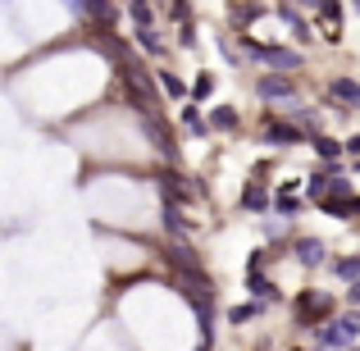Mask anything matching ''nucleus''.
<instances>
[{"label":"nucleus","instance_id":"obj_1","mask_svg":"<svg viewBox=\"0 0 360 351\" xmlns=\"http://www.w3.org/2000/svg\"><path fill=\"white\" fill-rule=\"evenodd\" d=\"M246 55L260 60V64H269V69H278V73L301 69V55L297 51H283V46H255V42H246Z\"/></svg>","mask_w":360,"mask_h":351},{"label":"nucleus","instance_id":"obj_2","mask_svg":"<svg viewBox=\"0 0 360 351\" xmlns=\"http://www.w3.org/2000/svg\"><path fill=\"white\" fill-rule=\"evenodd\" d=\"M328 310H333V301L319 297V292H306V297H297V319H301V324H319Z\"/></svg>","mask_w":360,"mask_h":351},{"label":"nucleus","instance_id":"obj_3","mask_svg":"<svg viewBox=\"0 0 360 351\" xmlns=\"http://www.w3.org/2000/svg\"><path fill=\"white\" fill-rule=\"evenodd\" d=\"M255 91H260L264 101H288L292 91H297V82H292L288 73H269V78H260V82H255Z\"/></svg>","mask_w":360,"mask_h":351},{"label":"nucleus","instance_id":"obj_4","mask_svg":"<svg viewBox=\"0 0 360 351\" xmlns=\"http://www.w3.org/2000/svg\"><path fill=\"white\" fill-rule=\"evenodd\" d=\"M264 141H269V146H301V128L297 123H264Z\"/></svg>","mask_w":360,"mask_h":351},{"label":"nucleus","instance_id":"obj_5","mask_svg":"<svg viewBox=\"0 0 360 351\" xmlns=\"http://www.w3.org/2000/svg\"><path fill=\"white\" fill-rule=\"evenodd\" d=\"M319 27H324V42H342V9H338V0H328L324 9H319Z\"/></svg>","mask_w":360,"mask_h":351},{"label":"nucleus","instance_id":"obj_6","mask_svg":"<svg viewBox=\"0 0 360 351\" xmlns=\"http://www.w3.org/2000/svg\"><path fill=\"white\" fill-rule=\"evenodd\" d=\"M297 260L315 269V264L324 260V242H319V237H297Z\"/></svg>","mask_w":360,"mask_h":351},{"label":"nucleus","instance_id":"obj_7","mask_svg":"<svg viewBox=\"0 0 360 351\" xmlns=\"http://www.w3.org/2000/svg\"><path fill=\"white\" fill-rule=\"evenodd\" d=\"M324 210L333 215V219H352V215H360V196H347V201H324Z\"/></svg>","mask_w":360,"mask_h":351},{"label":"nucleus","instance_id":"obj_8","mask_svg":"<svg viewBox=\"0 0 360 351\" xmlns=\"http://www.w3.org/2000/svg\"><path fill=\"white\" fill-rule=\"evenodd\" d=\"M246 288L255 292V301H274L278 297V288H274L269 279H260V274H246Z\"/></svg>","mask_w":360,"mask_h":351},{"label":"nucleus","instance_id":"obj_9","mask_svg":"<svg viewBox=\"0 0 360 351\" xmlns=\"http://www.w3.org/2000/svg\"><path fill=\"white\" fill-rule=\"evenodd\" d=\"M278 14H283V23L292 27V37H297V42H310V27L297 18V9H292V5H278Z\"/></svg>","mask_w":360,"mask_h":351},{"label":"nucleus","instance_id":"obj_10","mask_svg":"<svg viewBox=\"0 0 360 351\" xmlns=\"http://www.w3.org/2000/svg\"><path fill=\"white\" fill-rule=\"evenodd\" d=\"M82 9H87L91 18H101V23H115V5H110V0H82Z\"/></svg>","mask_w":360,"mask_h":351},{"label":"nucleus","instance_id":"obj_11","mask_svg":"<svg viewBox=\"0 0 360 351\" xmlns=\"http://www.w3.org/2000/svg\"><path fill=\"white\" fill-rule=\"evenodd\" d=\"M333 96L338 101H356V106H360V82L356 78H338L333 82Z\"/></svg>","mask_w":360,"mask_h":351},{"label":"nucleus","instance_id":"obj_12","mask_svg":"<svg viewBox=\"0 0 360 351\" xmlns=\"http://www.w3.org/2000/svg\"><path fill=\"white\" fill-rule=\"evenodd\" d=\"M264 205H269V192H264V187H246L242 192V210H264Z\"/></svg>","mask_w":360,"mask_h":351},{"label":"nucleus","instance_id":"obj_13","mask_svg":"<svg viewBox=\"0 0 360 351\" xmlns=\"http://www.w3.org/2000/svg\"><path fill=\"white\" fill-rule=\"evenodd\" d=\"M165 229L174 233V237L187 233V219H183V210H178V205H165Z\"/></svg>","mask_w":360,"mask_h":351},{"label":"nucleus","instance_id":"obj_14","mask_svg":"<svg viewBox=\"0 0 360 351\" xmlns=\"http://www.w3.org/2000/svg\"><path fill=\"white\" fill-rule=\"evenodd\" d=\"M333 274H338V279H352V283H356V279H360V255H347V260H338Z\"/></svg>","mask_w":360,"mask_h":351},{"label":"nucleus","instance_id":"obj_15","mask_svg":"<svg viewBox=\"0 0 360 351\" xmlns=\"http://www.w3.org/2000/svg\"><path fill=\"white\" fill-rule=\"evenodd\" d=\"M160 87H165L169 91V96H187V87H183V78H178V73H160Z\"/></svg>","mask_w":360,"mask_h":351},{"label":"nucleus","instance_id":"obj_16","mask_svg":"<svg viewBox=\"0 0 360 351\" xmlns=\"http://www.w3.org/2000/svg\"><path fill=\"white\" fill-rule=\"evenodd\" d=\"M210 123H214V128H238V115H233L229 106H219V110L210 115Z\"/></svg>","mask_w":360,"mask_h":351},{"label":"nucleus","instance_id":"obj_17","mask_svg":"<svg viewBox=\"0 0 360 351\" xmlns=\"http://www.w3.org/2000/svg\"><path fill=\"white\" fill-rule=\"evenodd\" d=\"M315 151H319V160H338V151H342V146H338L333 137H315Z\"/></svg>","mask_w":360,"mask_h":351},{"label":"nucleus","instance_id":"obj_18","mask_svg":"<svg viewBox=\"0 0 360 351\" xmlns=\"http://www.w3.org/2000/svg\"><path fill=\"white\" fill-rule=\"evenodd\" d=\"M255 315H260V306H238V310H229V319H233V324H251Z\"/></svg>","mask_w":360,"mask_h":351},{"label":"nucleus","instance_id":"obj_19","mask_svg":"<svg viewBox=\"0 0 360 351\" xmlns=\"http://www.w3.org/2000/svg\"><path fill=\"white\" fill-rule=\"evenodd\" d=\"M137 42L146 46V51H160V37H155V23H150V27H137Z\"/></svg>","mask_w":360,"mask_h":351},{"label":"nucleus","instance_id":"obj_20","mask_svg":"<svg viewBox=\"0 0 360 351\" xmlns=\"http://www.w3.org/2000/svg\"><path fill=\"white\" fill-rule=\"evenodd\" d=\"M183 123H187L192 132H201V128H205V123H201V110H196V106H183Z\"/></svg>","mask_w":360,"mask_h":351},{"label":"nucleus","instance_id":"obj_21","mask_svg":"<svg viewBox=\"0 0 360 351\" xmlns=\"http://www.w3.org/2000/svg\"><path fill=\"white\" fill-rule=\"evenodd\" d=\"M297 210H301L297 196H278V219H288V215H297Z\"/></svg>","mask_w":360,"mask_h":351},{"label":"nucleus","instance_id":"obj_22","mask_svg":"<svg viewBox=\"0 0 360 351\" xmlns=\"http://www.w3.org/2000/svg\"><path fill=\"white\" fill-rule=\"evenodd\" d=\"M210 87H214V78H210V73H201V78H196V96H210Z\"/></svg>","mask_w":360,"mask_h":351},{"label":"nucleus","instance_id":"obj_23","mask_svg":"<svg viewBox=\"0 0 360 351\" xmlns=\"http://www.w3.org/2000/svg\"><path fill=\"white\" fill-rule=\"evenodd\" d=\"M301 128H310V132L319 128V115H315V110H301Z\"/></svg>","mask_w":360,"mask_h":351},{"label":"nucleus","instance_id":"obj_24","mask_svg":"<svg viewBox=\"0 0 360 351\" xmlns=\"http://www.w3.org/2000/svg\"><path fill=\"white\" fill-rule=\"evenodd\" d=\"M347 301H352V306H360V279L352 283V292H347Z\"/></svg>","mask_w":360,"mask_h":351},{"label":"nucleus","instance_id":"obj_25","mask_svg":"<svg viewBox=\"0 0 360 351\" xmlns=\"http://www.w3.org/2000/svg\"><path fill=\"white\" fill-rule=\"evenodd\" d=\"M347 151H352V155L360 160V137H352V141H347Z\"/></svg>","mask_w":360,"mask_h":351},{"label":"nucleus","instance_id":"obj_26","mask_svg":"<svg viewBox=\"0 0 360 351\" xmlns=\"http://www.w3.org/2000/svg\"><path fill=\"white\" fill-rule=\"evenodd\" d=\"M306 5H315V9H324V5H328V0H306Z\"/></svg>","mask_w":360,"mask_h":351},{"label":"nucleus","instance_id":"obj_27","mask_svg":"<svg viewBox=\"0 0 360 351\" xmlns=\"http://www.w3.org/2000/svg\"><path fill=\"white\" fill-rule=\"evenodd\" d=\"M196 351H210V343H201V347H196Z\"/></svg>","mask_w":360,"mask_h":351},{"label":"nucleus","instance_id":"obj_28","mask_svg":"<svg viewBox=\"0 0 360 351\" xmlns=\"http://www.w3.org/2000/svg\"><path fill=\"white\" fill-rule=\"evenodd\" d=\"M352 9H356V14H360V0H352Z\"/></svg>","mask_w":360,"mask_h":351},{"label":"nucleus","instance_id":"obj_29","mask_svg":"<svg viewBox=\"0 0 360 351\" xmlns=\"http://www.w3.org/2000/svg\"><path fill=\"white\" fill-rule=\"evenodd\" d=\"M132 5H141V0H132Z\"/></svg>","mask_w":360,"mask_h":351},{"label":"nucleus","instance_id":"obj_30","mask_svg":"<svg viewBox=\"0 0 360 351\" xmlns=\"http://www.w3.org/2000/svg\"><path fill=\"white\" fill-rule=\"evenodd\" d=\"M352 351H360V347H352Z\"/></svg>","mask_w":360,"mask_h":351}]
</instances>
